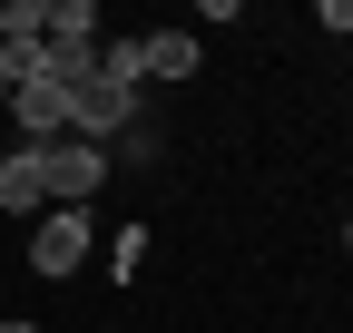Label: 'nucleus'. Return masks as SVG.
<instances>
[{
  "label": "nucleus",
  "mask_w": 353,
  "mask_h": 333,
  "mask_svg": "<svg viewBox=\"0 0 353 333\" xmlns=\"http://www.w3.org/2000/svg\"><path fill=\"white\" fill-rule=\"evenodd\" d=\"M10 128H20V147H59L69 138V78L59 69L10 78Z\"/></svg>",
  "instance_id": "f257e3e1"
},
{
  "label": "nucleus",
  "mask_w": 353,
  "mask_h": 333,
  "mask_svg": "<svg viewBox=\"0 0 353 333\" xmlns=\"http://www.w3.org/2000/svg\"><path fill=\"white\" fill-rule=\"evenodd\" d=\"M88 245H99V226H88V206H50V216H30V275H79Z\"/></svg>",
  "instance_id": "f03ea898"
},
{
  "label": "nucleus",
  "mask_w": 353,
  "mask_h": 333,
  "mask_svg": "<svg viewBox=\"0 0 353 333\" xmlns=\"http://www.w3.org/2000/svg\"><path fill=\"white\" fill-rule=\"evenodd\" d=\"M50 157V206H88L108 186V147H88V138H59V147H39Z\"/></svg>",
  "instance_id": "7ed1b4c3"
},
{
  "label": "nucleus",
  "mask_w": 353,
  "mask_h": 333,
  "mask_svg": "<svg viewBox=\"0 0 353 333\" xmlns=\"http://www.w3.org/2000/svg\"><path fill=\"white\" fill-rule=\"evenodd\" d=\"M0 69L10 78L50 69V0H10V10H0Z\"/></svg>",
  "instance_id": "20e7f679"
},
{
  "label": "nucleus",
  "mask_w": 353,
  "mask_h": 333,
  "mask_svg": "<svg viewBox=\"0 0 353 333\" xmlns=\"http://www.w3.org/2000/svg\"><path fill=\"white\" fill-rule=\"evenodd\" d=\"M0 216H50V157H39V147L0 157Z\"/></svg>",
  "instance_id": "39448f33"
},
{
  "label": "nucleus",
  "mask_w": 353,
  "mask_h": 333,
  "mask_svg": "<svg viewBox=\"0 0 353 333\" xmlns=\"http://www.w3.org/2000/svg\"><path fill=\"white\" fill-rule=\"evenodd\" d=\"M196 30H138V78H167V89H176V78H196Z\"/></svg>",
  "instance_id": "423d86ee"
},
{
  "label": "nucleus",
  "mask_w": 353,
  "mask_h": 333,
  "mask_svg": "<svg viewBox=\"0 0 353 333\" xmlns=\"http://www.w3.org/2000/svg\"><path fill=\"white\" fill-rule=\"evenodd\" d=\"M0 333H39V323H30V314H10V323H0Z\"/></svg>",
  "instance_id": "0eeeda50"
},
{
  "label": "nucleus",
  "mask_w": 353,
  "mask_h": 333,
  "mask_svg": "<svg viewBox=\"0 0 353 333\" xmlns=\"http://www.w3.org/2000/svg\"><path fill=\"white\" fill-rule=\"evenodd\" d=\"M0 118H10V69H0Z\"/></svg>",
  "instance_id": "6e6552de"
},
{
  "label": "nucleus",
  "mask_w": 353,
  "mask_h": 333,
  "mask_svg": "<svg viewBox=\"0 0 353 333\" xmlns=\"http://www.w3.org/2000/svg\"><path fill=\"white\" fill-rule=\"evenodd\" d=\"M343 245H353V216H343Z\"/></svg>",
  "instance_id": "1a4fd4ad"
}]
</instances>
